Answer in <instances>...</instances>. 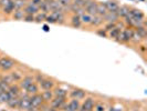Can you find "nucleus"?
Returning <instances> with one entry per match:
<instances>
[{
	"label": "nucleus",
	"mask_w": 147,
	"mask_h": 111,
	"mask_svg": "<svg viewBox=\"0 0 147 111\" xmlns=\"http://www.w3.org/2000/svg\"><path fill=\"white\" fill-rule=\"evenodd\" d=\"M129 10H131V8L128 6H119L116 12L119 18H125L126 16L129 14Z\"/></svg>",
	"instance_id": "4be33fe9"
},
{
	"label": "nucleus",
	"mask_w": 147,
	"mask_h": 111,
	"mask_svg": "<svg viewBox=\"0 0 147 111\" xmlns=\"http://www.w3.org/2000/svg\"><path fill=\"white\" fill-rule=\"evenodd\" d=\"M58 2H59L60 5H62V6H64V7H69V6L71 5V2H72V0H58Z\"/></svg>",
	"instance_id": "58836bf2"
},
{
	"label": "nucleus",
	"mask_w": 147,
	"mask_h": 111,
	"mask_svg": "<svg viewBox=\"0 0 147 111\" xmlns=\"http://www.w3.org/2000/svg\"><path fill=\"white\" fill-rule=\"evenodd\" d=\"M19 102H20V98L19 97H15V98H10L7 101L8 107L12 108V109H16L19 107Z\"/></svg>",
	"instance_id": "a878e982"
},
{
	"label": "nucleus",
	"mask_w": 147,
	"mask_h": 111,
	"mask_svg": "<svg viewBox=\"0 0 147 111\" xmlns=\"http://www.w3.org/2000/svg\"><path fill=\"white\" fill-rule=\"evenodd\" d=\"M44 78H45V77H44L43 74H38L37 76H36V77H34V81L37 82V83H39V82H41V81H42V80H43Z\"/></svg>",
	"instance_id": "79ce46f5"
},
{
	"label": "nucleus",
	"mask_w": 147,
	"mask_h": 111,
	"mask_svg": "<svg viewBox=\"0 0 147 111\" xmlns=\"http://www.w3.org/2000/svg\"><path fill=\"white\" fill-rule=\"evenodd\" d=\"M31 2L33 5H37V6H40V3L42 2V0H31Z\"/></svg>",
	"instance_id": "a18cd8bd"
},
{
	"label": "nucleus",
	"mask_w": 147,
	"mask_h": 111,
	"mask_svg": "<svg viewBox=\"0 0 147 111\" xmlns=\"http://www.w3.org/2000/svg\"><path fill=\"white\" fill-rule=\"evenodd\" d=\"M24 91H26V93L29 95V96H33V95H36V93H39V84H38L37 82H33V83L30 84L29 87L26 89Z\"/></svg>",
	"instance_id": "6ab92c4d"
},
{
	"label": "nucleus",
	"mask_w": 147,
	"mask_h": 111,
	"mask_svg": "<svg viewBox=\"0 0 147 111\" xmlns=\"http://www.w3.org/2000/svg\"><path fill=\"white\" fill-rule=\"evenodd\" d=\"M110 111H122V110H119V109H116V108H111Z\"/></svg>",
	"instance_id": "09e8293b"
},
{
	"label": "nucleus",
	"mask_w": 147,
	"mask_h": 111,
	"mask_svg": "<svg viewBox=\"0 0 147 111\" xmlns=\"http://www.w3.org/2000/svg\"><path fill=\"white\" fill-rule=\"evenodd\" d=\"M2 10H3V12L7 14V15H10L11 12H13V10H15V2H13V0H12L11 3L8 5L7 7L2 8Z\"/></svg>",
	"instance_id": "72a5a7b5"
},
{
	"label": "nucleus",
	"mask_w": 147,
	"mask_h": 111,
	"mask_svg": "<svg viewBox=\"0 0 147 111\" xmlns=\"http://www.w3.org/2000/svg\"><path fill=\"white\" fill-rule=\"evenodd\" d=\"M106 110V104H103L102 101L101 102H97L94 104V108H93V111H105Z\"/></svg>",
	"instance_id": "f704fd0d"
},
{
	"label": "nucleus",
	"mask_w": 147,
	"mask_h": 111,
	"mask_svg": "<svg viewBox=\"0 0 147 111\" xmlns=\"http://www.w3.org/2000/svg\"><path fill=\"white\" fill-rule=\"evenodd\" d=\"M133 111H137V110H133Z\"/></svg>",
	"instance_id": "3c124183"
},
{
	"label": "nucleus",
	"mask_w": 147,
	"mask_h": 111,
	"mask_svg": "<svg viewBox=\"0 0 147 111\" xmlns=\"http://www.w3.org/2000/svg\"><path fill=\"white\" fill-rule=\"evenodd\" d=\"M19 98H20V102H19V109L22 111H27L31 108V104H30V96L24 93V95H19Z\"/></svg>",
	"instance_id": "20e7f679"
},
{
	"label": "nucleus",
	"mask_w": 147,
	"mask_h": 111,
	"mask_svg": "<svg viewBox=\"0 0 147 111\" xmlns=\"http://www.w3.org/2000/svg\"><path fill=\"white\" fill-rule=\"evenodd\" d=\"M50 16L55 21V23H64V20H65V14L64 12H62V11H51Z\"/></svg>",
	"instance_id": "4468645a"
},
{
	"label": "nucleus",
	"mask_w": 147,
	"mask_h": 111,
	"mask_svg": "<svg viewBox=\"0 0 147 111\" xmlns=\"http://www.w3.org/2000/svg\"><path fill=\"white\" fill-rule=\"evenodd\" d=\"M12 0H0V7L1 8H5L7 7L9 3H11Z\"/></svg>",
	"instance_id": "a19ab883"
},
{
	"label": "nucleus",
	"mask_w": 147,
	"mask_h": 111,
	"mask_svg": "<svg viewBox=\"0 0 147 111\" xmlns=\"http://www.w3.org/2000/svg\"><path fill=\"white\" fill-rule=\"evenodd\" d=\"M144 39L140 37V35L134 30V33H133V37H132V39H131V41L132 42H134V44H140V41H143Z\"/></svg>",
	"instance_id": "e433bc0d"
},
{
	"label": "nucleus",
	"mask_w": 147,
	"mask_h": 111,
	"mask_svg": "<svg viewBox=\"0 0 147 111\" xmlns=\"http://www.w3.org/2000/svg\"><path fill=\"white\" fill-rule=\"evenodd\" d=\"M103 19H104V21H106V22H113V23H116V22L118 21V19H119V17H118L117 12L107 11V14L103 16Z\"/></svg>",
	"instance_id": "dca6fc26"
},
{
	"label": "nucleus",
	"mask_w": 147,
	"mask_h": 111,
	"mask_svg": "<svg viewBox=\"0 0 147 111\" xmlns=\"http://www.w3.org/2000/svg\"><path fill=\"white\" fill-rule=\"evenodd\" d=\"M16 67V61L9 57H1L0 58V68L2 71H10Z\"/></svg>",
	"instance_id": "f03ea898"
},
{
	"label": "nucleus",
	"mask_w": 147,
	"mask_h": 111,
	"mask_svg": "<svg viewBox=\"0 0 147 111\" xmlns=\"http://www.w3.org/2000/svg\"><path fill=\"white\" fill-rule=\"evenodd\" d=\"M24 21H28V22H33L34 21V16L32 15H24V18H23Z\"/></svg>",
	"instance_id": "ea45409f"
},
{
	"label": "nucleus",
	"mask_w": 147,
	"mask_h": 111,
	"mask_svg": "<svg viewBox=\"0 0 147 111\" xmlns=\"http://www.w3.org/2000/svg\"><path fill=\"white\" fill-rule=\"evenodd\" d=\"M96 6H97V2L93 1V0H86V3L84 6V10L85 12L90 16H95L97 15L96 12Z\"/></svg>",
	"instance_id": "0eeeda50"
},
{
	"label": "nucleus",
	"mask_w": 147,
	"mask_h": 111,
	"mask_svg": "<svg viewBox=\"0 0 147 111\" xmlns=\"http://www.w3.org/2000/svg\"><path fill=\"white\" fill-rule=\"evenodd\" d=\"M30 104L32 108H40L44 104L41 93H36L33 96H30Z\"/></svg>",
	"instance_id": "9d476101"
},
{
	"label": "nucleus",
	"mask_w": 147,
	"mask_h": 111,
	"mask_svg": "<svg viewBox=\"0 0 147 111\" xmlns=\"http://www.w3.org/2000/svg\"><path fill=\"white\" fill-rule=\"evenodd\" d=\"M104 22V19L103 17H101V16L98 15H95V16H92V21H91V25L90 26H94V27H100L102 23Z\"/></svg>",
	"instance_id": "5701e85b"
},
{
	"label": "nucleus",
	"mask_w": 147,
	"mask_h": 111,
	"mask_svg": "<svg viewBox=\"0 0 147 111\" xmlns=\"http://www.w3.org/2000/svg\"><path fill=\"white\" fill-rule=\"evenodd\" d=\"M96 12H97V15L101 16V17H103L104 15L107 14V9H106V7H105V5H104L103 2H97Z\"/></svg>",
	"instance_id": "393cba45"
},
{
	"label": "nucleus",
	"mask_w": 147,
	"mask_h": 111,
	"mask_svg": "<svg viewBox=\"0 0 147 111\" xmlns=\"http://www.w3.org/2000/svg\"><path fill=\"white\" fill-rule=\"evenodd\" d=\"M52 91H53V96L54 97H60V98H66L67 97V91L63 88H60V87L53 88Z\"/></svg>",
	"instance_id": "412c9836"
},
{
	"label": "nucleus",
	"mask_w": 147,
	"mask_h": 111,
	"mask_svg": "<svg viewBox=\"0 0 147 111\" xmlns=\"http://www.w3.org/2000/svg\"><path fill=\"white\" fill-rule=\"evenodd\" d=\"M47 16H48V14H45V12H38V14H36L34 15V21L37 22H42V21H45V19H47Z\"/></svg>",
	"instance_id": "c756f323"
},
{
	"label": "nucleus",
	"mask_w": 147,
	"mask_h": 111,
	"mask_svg": "<svg viewBox=\"0 0 147 111\" xmlns=\"http://www.w3.org/2000/svg\"><path fill=\"white\" fill-rule=\"evenodd\" d=\"M33 82H36L34 81V77H32V76H26V77L22 78L21 81L19 82V87H20L21 90H26Z\"/></svg>",
	"instance_id": "ddd939ff"
},
{
	"label": "nucleus",
	"mask_w": 147,
	"mask_h": 111,
	"mask_svg": "<svg viewBox=\"0 0 147 111\" xmlns=\"http://www.w3.org/2000/svg\"><path fill=\"white\" fill-rule=\"evenodd\" d=\"M27 111H40V110H39V108H32V107H31L29 110H27Z\"/></svg>",
	"instance_id": "49530a36"
},
{
	"label": "nucleus",
	"mask_w": 147,
	"mask_h": 111,
	"mask_svg": "<svg viewBox=\"0 0 147 111\" xmlns=\"http://www.w3.org/2000/svg\"><path fill=\"white\" fill-rule=\"evenodd\" d=\"M50 107L53 109H57V110H62L64 104H66V98H60V97H53L51 101L49 102Z\"/></svg>",
	"instance_id": "39448f33"
},
{
	"label": "nucleus",
	"mask_w": 147,
	"mask_h": 111,
	"mask_svg": "<svg viewBox=\"0 0 147 111\" xmlns=\"http://www.w3.org/2000/svg\"><path fill=\"white\" fill-rule=\"evenodd\" d=\"M23 11H24V14H26V15L34 16L36 14H38V12L40 11V9H39V6L33 5V3L30 1V2H28V3L26 5V7L23 8Z\"/></svg>",
	"instance_id": "f8f14e48"
},
{
	"label": "nucleus",
	"mask_w": 147,
	"mask_h": 111,
	"mask_svg": "<svg viewBox=\"0 0 147 111\" xmlns=\"http://www.w3.org/2000/svg\"><path fill=\"white\" fill-rule=\"evenodd\" d=\"M0 8H1V7H0Z\"/></svg>",
	"instance_id": "864d4df0"
},
{
	"label": "nucleus",
	"mask_w": 147,
	"mask_h": 111,
	"mask_svg": "<svg viewBox=\"0 0 147 111\" xmlns=\"http://www.w3.org/2000/svg\"><path fill=\"white\" fill-rule=\"evenodd\" d=\"M80 18H81V22L83 23V25H91L92 16H90V15H88L86 12H84Z\"/></svg>",
	"instance_id": "7c9ffc66"
},
{
	"label": "nucleus",
	"mask_w": 147,
	"mask_h": 111,
	"mask_svg": "<svg viewBox=\"0 0 147 111\" xmlns=\"http://www.w3.org/2000/svg\"><path fill=\"white\" fill-rule=\"evenodd\" d=\"M71 26L74 27V28H80L82 26V22H81V18L80 16L78 15H73L71 17Z\"/></svg>",
	"instance_id": "bb28decb"
},
{
	"label": "nucleus",
	"mask_w": 147,
	"mask_h": 111,
	"mask_svg": "<svg viewBox=\"0 0 147 111\" xmlns=\"http://www.w3.org/2000/svg\"><path fill=\"white\" fill-rule=\"evenodd\" d=\"M9 99H10V97H9L7 91L0 92V104H7V101Z\"/></svg>",
	"instance_id": "c9c22d12"
},
{
	"label": "nucleus",
	"mask_w": 147,
	"mask_h": 111,
	"mask_svg": "<svg viewBox=\"0 0 147 111\" xmlns=\"http://www.w3.org/2000/svg\"><path fill=\"white\" fill-rule=\"evenodd\" d=\"M96 33H97L98 36H101V37H107V32H106L105 30H97Z\"/></svg>",
	"instance_id": "c03bdc74"
},
{
	"label": "nucleus",
	"mask_w": 147,
	"mask_h": 111,
	"mask_svg": "<svg viewBox=\"0 0 147 111\" xmlns=\"http://www.w3.org/2000/svg\"><path fill=\"white\" fill-rule=\"evenodd\" d=\"M15 2V9H23L28 3L26 0H13Z\"/></svg>",
	"instance_id": "473e14b6"
},
{
	"label": "nucleus",
	"mask_w": 147,
	"mask_h": 111,
	"mask_svg": "<svg viewBox=\"0 0 147 111\" xmlns=\"http://www.w3.org/2000/svg\"><path fill=\"white\" fill-rule=\"evenodd\" d=\"M10 74H11V77H12V79H13L15 82H20L22 80V78L24 77L20 70H13V71H11Z\"/></svg>",
	"instance_id": "cd10ccee"
},
{
	"label": "nucleus",
	"mask_w": 147,
	"mask_h": 111,
	"mask_svg": "<svg viewBox=\"0 0 147 111\" xmlns=\"http://www.w3.org/2000/svg\"><path fill=\"white\" fill-rule=\"evenodd\" d=\"M134 30L140 35V37L143 38V39H145L146 38V28H145V26H142V27H137V28H134Z\"/></svg>",
	"instance_id": "2f4dec72"
},
{
	"label": "nucleus",
	"mask_w": 147,
	"mask_h": 111,
	"mask_svg": "<svg viewBox=\"0 0 147 111\" xmlns=\"http://www.w3.org/2000/svg\"><path fill=\"white\" fill-rule=\"evenodd\" d=\"M45 111H59V110H57V109H53V108H51V107H49V108H48V109H47Z\"/></svg>",
	"instance_id": "de8ad7c7"
},
{
	"label": "nucleus",
	"mask_w": 147,
	"mask_h": 111,
	"mask_svg": "<svg viewBox=\"0 0 147 111\" xmlns=\"http://www.w3.org/2000/svg\"><path fill=\"white\" fill-rule=\"evenodd\" d=\"M72 3H74L78 7L84 8L85 3H86V0H72Z\"/></svg>",
	"instance_id": "4c0bfd02"
},
{
	"label": "nucleus",
	"mask_w": 147,
	"mask_h": 111,
	"mask_svg": "<svg viewBox=\"0 0 147 111\" xmlns=\"http://www.w3.org/2000/svg\"><path fill=\"white\" fill-rule=\"evenodd\" d=\"M0 87H1V89H2V91H7L10 86H9V84H7L6 82H3L2 80H0Z\"/></svg>",
	"instance_id": "37998d69"
},
{
	"label": "nucleus",
	"mask_w": 147,
	"mask_h": 111,
	"mask_svg": "<svg viewBox=\"0 0 147 111\" xmlns=\"http://www.w3.org/2000/svg\"><path fill=\"white\" fill-rule=\"evenodd\" d=\"M133 33H134V28H132V27L124 28V29L119 32L118 37L116 38V41L122 42V44H128V42H131Z\"/></svg>",
	"instance_id": "f257e3e1"
},
{
	"label": "nucleus",
	"mask_w": 147,
	"mask_h": 111,
	"mask_svg": "<svg viewBox=\"0 0 147 111\" xmlns=\"http://www.w3.org/2000/svg\"><path fill=\"white\" fill-rule=\"evenodd\" d=\"M70 97H71L72 99H75V100L81 101V100H83V99L86 97V91L83 90V89H80V88L72 89V90L70 91Z\"/></svg>",
	"instance_id": "423d86ee"
},
{
	"label": "nucleus",
	"mask_w": 147,
	"mask_h": 111,
	"mask_svg": "<svg viewBox=\"0 0 147 111\" xmlns=\"http://www.w3.org/2000/svg\"><path fill=\"white\" fill-rule=\"evenodd\" d=\"M7 92L10 98H15V97H19V95L21 93V89L19 87V84L13 83V84H11V86L9 87V89L7 90Z\"/></svg>",
	"instance_id": "2eb2a0df"
},
{
	"label": "nucleus",
	"mask_w": 147,
	"mask_h": 111,
	"mask_svg": "<svg viewBox=\"0 0 147 111\" xmlns=\"http://www.w3.org/2000/svg\"><path fill=\"white\" fill-rule=\"evenodd\" d=\"M0 92H2V89H1V87H0Z\"/></svg>",
	"instance_id": "8fccbe9b"
},
{
	"label": "nucleus",
	"mask_w": 147,
	"mask_h": 111,
	"mask_svg": "<svg viewBox=\"0 0 147 111\" xmlns=\"http://www.w3.org/2000/svg\"><path fill=\"white\" fill-rule=\"evenodd\" d=\"M41 96H42V99H43L44 104H49L53 99V91L52 90H43L41 92Z\"/></svg>",
	"instance_id": "aec40b11"
},
{
	"label": "nucleus",
	"mask_w": 147,
	"mask_h": 111,
	"mask_svg": "<svg viewBox=\"0 0 147 111\" xmlns=\"http://www.w3.org/2000/svg\"><path fill=\"white\" fill-rule=\"evenodd\" d=\"M0 70H1V68H0Z\"/></svg>",
	"instance_id": "603ef678"
},
{
	"label": "nucleus",
	"mask_w": 147,
	"mask_h": 111,
	"mask_svg": "<svg viewBox=\"0 0 147 111\" xmlns=\"http://www.w3.org/2000/svg\"><path fill=\"white\" fill-rule=\"evenodd\" d=\"M128 15L129 17H132L134 19H138V20H144V18H145L143 11H140V9H136V8H131Z\"/></svg>",
	"instance_id": "f3484780"
},
{
	"label": "nucleus",
	"mask_w": 147,
	"mask_h": 111,
	"mask_svg": "<svg viewBox=\"0 0 147 111\" xmlns=\"http://www.w3.org/2000/svg\"><path fill=\"white\" fill-rule=\"evenodd\" d=\"M124 28H125L124 25L121 23L119 21H117L116 23H115V27L109 31V35H107V36H109L111 39H115V40H116V38H117L118 35H119V32L124 29Z\"/></svg>",
	"instance_id": "1a4fd4ad"
},
{
	"label": "nucleus",
	"mask_w": 147,
	"mask_h": 111,
	"mask_svg": "<svg viewBox=\"0 0 147 111\" xmlns=\"http://www.w3.org/2000/svg\"><path fill=\"white\" fill-rule=\"evenodd\" d=\"M24 15H26V14H24L23 9H15L13 12H12V18H13L15 20H23Z\"/></svg>",
	"instance_id": "b1692460"
},
{
	"label": "nucleus",
	"mask_w": 147,
	"mask_h": 111,
	"mask_svg": "<svg viewBox=\"0 0 147 111\" xmlns=\"http://www.w3.org/2000/svg\"><path fill=\"white\" fill-rule=\"evenodd\" d=\"M104 5H105V7H106V9H107V11H113V12H116L118 7H119L118 2H116L115 0L106 1V2H104Z\"/></svg>",
	"instance_id": "a211bd4d"
},
{
	"label": "nucleus",
	"mask_w": 147,
	"mask_h": 111,
	"mask_svg": "<svg viewBox=\"0 0 147 111\" xmlns=\"http://www.w3.org/2000/svg\"><path fill=\"white\" fill-rule=\"evenodd\" d=\"M39 87L42 89V90H52V89L55 87V82L53 79H50V78H44L41 82L38 83Z\"/></svg>",
	"instance_id": "9b49d317"
},
{
	"label": "nucleus",
	"mask_w": 147,
	"mask_h": 111,
	"mask_svg": "<svg viewBox=\"0 0 147 111\" xmlns=\"http://www.w3.org/2000/svg\"><path fill=\"white\" fill-rule=\"evenodd\" d=\"M95 104V99L93 97H85L83 99V102L80 104L79 111H92Z\"/></svg>",
	"instance_id": "7ed1b4c3"
},
{
	"label": "nucleus",
	"mask_w": 147,
	"mask_h": 111,
	"mask_svg": "<svg viewBox=\"0 0 147 111\" xmlns=\"http://www.w3.org/2000/svg\"><path fill=\"white\" fill-rule=\"evenodd\" d=\"M80 101L79 100H75V99H71L69 102L66 101V104H64L63 109L64 111H79L80 109Z\"/></svg>",
	"instance_id": "6e6552de"
},
{
	"label": "nucleus",
	"mask_w": 147,
	"mask_h": 111,
	"mask_svg": "<svg viewBox=\"0 0 147 111\" xmlns=\"http://www.w3.org/2000/svg\"><path fill=\"white\" fill-rule=\"evenodd\" d=\"M0 80H2L3 82H6V83L9 84V86H11V84L16 83V82L13 81V79H12V77H11V74H3V76H1V77H0Z\"/></svg>",
	"instance_id": "c85d7f7f"
}]
</instances>
